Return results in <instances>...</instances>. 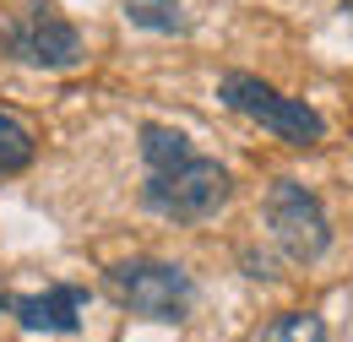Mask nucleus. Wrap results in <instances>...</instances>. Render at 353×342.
Segmentation results:
<instances>
[{
  "instance_id": "obj_3",
  "label": "nucleus",
  "mask_w": 353,
  "mask_h": 342,
  "mask_svg": "<svg viewBox=\"0 0 353 342\" xmlns=\"http://www.w3.org/2000/svg\"><path fill=\"white\" fill-rule=\"evenodd\" d=\"M0 49L33 71H77L88 60L82 33L54 11V0H22L0 17Z\"/></svg>"
},
{
  "instance_id": "obj_10",
  "label": "nucleus",
  "mask_w": 353,
  "mask_h": 342,
  "mask_svg": "<svg viewBox=\"0 0 353 342\" xmlns=\"http://www.w3.org/2000/svg\"><path fill=\"white\" fill-rule=\"evenodd\" d=\"M6 304H11V294H6V288H0V310H6Z\"/></svg>"
},
{
  "instance_id": "obj_8",
  "label": "nucleus",
  "mask_w": 353,
  "mask_h": 342,
  "mask_svg": "<svg viewBox=\"0 0 353 342\" xmlns=\"http://www.w3.org/2000/svg\"><path fill=\"white\" fill-rule=\"evenodd\" d=\"M256 342H326V321L315 310H283Z\"/></svg>"
},
{
  "instance_id": "obj_6",
  "label": "nucleus",
  "mask_w": 353,
  "mask_h": 342,
  "mask_svg": "<svg viewBox=\"0 0 353 342\" xmlns=\"http://www.w3.org/2000/svg\"><path fill=\"white\" fill-rule=\"evenodd\" d=\"M82 304H88V294L77 283H49L44 294H11L6 310L17 315L22 332H60V337H71V332H82Z\"/></svg>"
},
{
  "instance_id": "obj_7",
  "label": "nucleus",
  "mask_w": 353,
  "mask_h": 342,
  "mask_svg": "<svg viewBox=\"0 0 353 342\" xmlns=\"http://www.w3.org/2000/svg\"><path fill=\"white\" fill-rule=\"evenodd\" d=\"M33 158H39L33 130L22 125L17 114H6V109H0V179H11V174L33 169Z\"/></svg>"
},
{
  "instance_id": "obj_2",
  "label": "nucleus",
  "mask_w": 353,
  "mask_h": 342,
  "mask_svg": "<svg viewBox=\"0 0 353 342\" xmlns=\"http://www.w3.org/2000/svg\"><path fill=\"white\" fill-rule=\"evenodd\" d=\"M103 294L136 321L179 326L196 304V277L179 261H120L103 272Z\"/></svg>"
},
{
  "instance_id": "obj_1",
  "label": "nucleus",
  "mask_w": 353,
  "mask_h": 342,
  "mask_svg": "<svg viewBox=\"0 0 353 342\" xmlns=\"http://www.w3.org/2000/svg\"><path fill=\"white\" fill-rule=\"evenodd\" d=\"M141 207L169 223H207L234 201V174L174 125H141Z\"/></svg>"
},
{
  "instance_id": "obj_9",
  "label": "nucleus",
  "mask_w": 353,
  "mask_h": 342,
  "mask_svg": "<svg viewBox=\"0 0 353 342\" xmlns=\"http://www.w3.org/2000/svg\"><path fill=\"white\" fill-rule=\"evenodd\" d=\"M125 17H131L136 28H152V33H185L190 28V17L179 11L174 0H131Z\"/></svg>"
},
{
  "instance_id": "obj_11",
  "label": "nucleus",
  "mask_w": 353,
  "mask_h": 342,
  "mask_svg": "<svg viewBox=\"0 0 353 342\" xmlns=\"http://www.w3.org/2000/svg\"><path fill=\"white\" fill-rule=\"evenodd\" d=\"M343 11H348V17H353V6H343Z\"/></svg>"
},
{
  "instance_id": "obj_5",
  "label": "nucleus",
  "mask_w": 353,
  "mask_h": 342,
  "mask_svg": "<svg viewBox=\"0 0 353 342\" xmlns=\"http://www.w3.org/2000/svg\"><path fill=\"white\" fill-rule=\"evenodd\" d=\"M266 234L277 239V250L294 261V266H315V261L332 250V217L321 207V196L299 185V179H272L266 185Z\"/></svg>"
},
{
  "instance_id": "obj_4",
  "label": "nucleus",
  "mask_w": 353,
  "mask_h": 342,
  "mask_svg": "<svg viewBox=\"0 0 353 342\" xmlns=\"http://www.w3.org/2000/svg\"><path fill=\"white\" fill-rule=\"evenodd\" d=\"M218 98L234 109V114H245L250 125H261V130H272L277 141H288V147H321V141H326L321 109H310L305 98L277 92L272 82L250 77V71H228L218 82Z\"/></svg>"
}]
</instances>
